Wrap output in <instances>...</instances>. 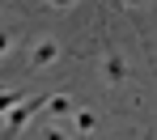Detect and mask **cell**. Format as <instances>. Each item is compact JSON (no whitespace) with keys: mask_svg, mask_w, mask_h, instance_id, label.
Listing matches in <instances>:
<instances>
[{"mask_svg":"<svg viewBox=\"0 0 157 140\" xmlns=\"http://www.w3.org/2000/svg\"><path fill=\"white\" fill-rule=\"evenodd\" d=\"M153 140H157V136H153Z\"/></svg>","mask_w":157,"mask_h":140,"instance_id":"obj_13","label":"cell"},{"mask_svg":"<svg viewBox=\"0 0 157 140\" xmlns=\"http://www.w3.org/2000/svg\"><path fill=\"white\" fill-rule=\"evenodd\" d=\"M38 140H77V132L68 127V119H47V123H38Z\"/></svg>","mask_w":157,"mask_h":140,"instance_id":"obj_5","label":"cell"},{"mask_svg":"<svg viewBox=\"0 0 157 140\" xmlns=\"http://www.w3.org/2000/svg\"><path fill=\"white\" fill-rule=\"evenodd\" d=\"M123 4H128V9H140V4H144V0H123Z\"/></svg>","mask_w":157,"mask_h":140,"instance_id":"obj_10","label":"cell"},{"mask_svg":"<svg viewBox=\"0 0 157 140\" xmlns=\"http://www.w3.org/2000/svg\"><path fill=\"white\" fill-rule=\"evenodd\" d=\"M43 4H47L51 13H72V9H77V0H43Z\"/></svg>","mask_w":157,"mask_h":140,"instance_id":"obj_9","label":"cell"},{"mask_svg":"<svg viewBox=\"0 0 157 140\" xmlns=\"http://www.w3.org/2000/svg\"><path fill=\"white\" fill-rule=\"evenodd\" d=\"M94 127H98V115L89 111V106H77V111H72V132H77V136H89Z\"/></svg>","mask_w":157,"mask_h":140,"instance_id":"obj_6","label":"cell"},{"mask_svg":"<svg viewBox=\"0 0 157 140\" xmlns=\"http://www.w3.org/2000/svg\"><path fill=\"white\" fill-rule=\"evenodd\" d=\"M13 43H17V34H13V30H0V59L13 51Z\"/></svg>","mask_w":157,"mask_h":140,"instance_id":"obj_8","label":"cell"},{"mask_svg":"<svg viewBox=\"0 0 157 140\" xmlns=\"http://www.w3.org/2000/svg\"><path fill=\"white\" fill-rule=\"evenodd\" d=\"M21 98H26V89H0V119L13 111V106H17Z\"/></svg>","mask_w":157,"mask_h":140,"instance_id":"obj_7","label":"cell"},{"mask_svg":"<svg viewBox=\"0 0 157 140\" xmlns=\"http://www.w3.org/2000/svg\"><path fill=\"white\" fill-rule=\"evenodd\" d=\"M43 111H47V119H72L77 98H72V93H47V98H43Z\"/></svg>","mask_w":157,"mask_h":140,"instance_id":"obj_4","label":"cell"},{"mask_svg":"<svg viewBox=\"0 0 157 140\" xmlns=\"http://www.w3.org/2000/svg\"><path fill=\"white\" fill-rule=\"evenodd\" d=\"M59 59H64V43H59L55 34H38V38L30 43V51H26V68L47 72V68H55Z\"/></svg>","mask_w":157,"mask_h":140,"instance_id":"obj_1","label":"cell"},{"mask_svg":"<svg viewBox=\"0 0 157 140\" xmlns=\"http://www.w3.org/2000/svg\"><path fill=\"white\" fill-rule=\"evenodd\" d=\"M38 111H43V98H21L13 111L4 115V140H13V136H17V132H21V127H26Z\"/></svg>","mask_w":157,"mask_h":140,"instance_id":"obj_3","label":"cell"},{"mask_svg":"<svg viewBox=\"0 0 157 140\" xmlns=\"http://www.w3.org/2000/svg\"><path fill=\"white\" fill-rule=\"evenodd\" d=\"M119 4H123V0H119Z\"/></svg>","mask_w":157,"mask_h":140,"instance_id":"obj_12","label":"cell"},{"mask_svg":"<svg viewBox=\"0 0 157 140\" xmlns=\"http://www.w3.org/2000/svg\"><path fill=\"white\" fill-rule=\"evenodd\" d=\"M9 4H17V0H9Z\"/></svg>","mask_w":157,"mask_h":140,"instance_id":"obj_11","label":"cell"},{"mask_svg":"<svg viewBox=\"0 0 157 140\" xmlns=\"http://www.w3.org/2000/svg\"><path fill=\"white\" fill-rule=\"evenodd\" d=\"M102 85L106 89H123L128 85V59L115 47V38H102Z\"/></svg>","mask_w":157,"mask_h":140,"instance_id":"obj_2","label":"cell"}]
</instances>
